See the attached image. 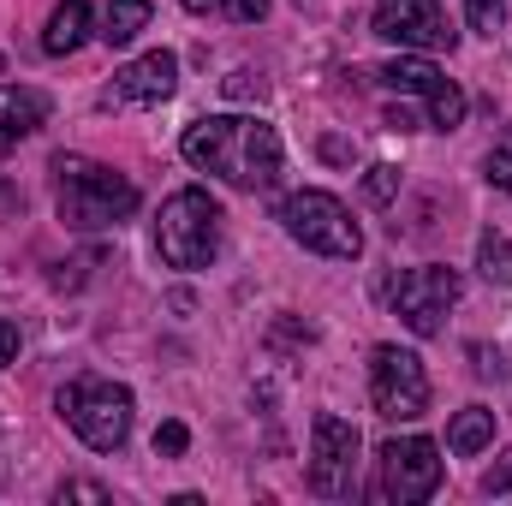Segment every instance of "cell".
Instances as JSON below:
<instances>
[{"mask_svg":"<svg viewBox=\"0 0 512 506\" xmlns=\"http://www.w3.org/2000/svg\"><path fill=\"white\" fill-rule=\"evenodd\" d=\"M185 161L197 173H215L233 191H268L280 179V131L251 114H209L185 126Z\"/></svg>","mask_w":512,"mask_h":506,"instance_id":"obj_1","label":"cell"},{"mask_svg":"<svg viewBox=\"0 0 512 506\" xmlns=\"http://www.w3.org/2000/svg\"><path fill=\"white\" fill-rule=\"evenodd\" d=\"M54 209L72 233H108L137 215V185L90 155H54Z\"/></svg>","mask_w":512,"mask_h":506,"instance_id":"obj_2","label":"cell"},{"mask_svg":"<svg viewBox=\"0 0 512 506\" xmlns=\"http://www.w3.org/2000/svg\"><path fill=\"white\" fill-rule=\"evenodd\" d=\"M221 203L203 191V185H185L161 203L155 215V251L167 268H209L221 251Z\"/></svg>","mask_w":512,"mask_h":506,"instance_id":"obj_3","label":"cell"},{"mask_svg":"<svg viewBox=\"0 0 512 506\" xmlns=\"http://www.w3.org/2000/svg\"><path fill=\"white\" fill-rule=\"evenodd\" d=\"M274 221L286 227V239H298L316 256H334V262L364 256V227L352 221V209L334 191H292V197L274 203Z\"/></svg>","mask_w":512,"mask_h":506,"instance_id":"obj_4","label":"cell"},{"mask_svg":"<svg viewBox=\"0 0 512 506\" xmlns=\"http://www.w3.org/2000/svg\"><path fill=\"white\" fill-rule=\"evenodd\" d=\"M54 411L66 417V429L84 441V447H96V453H120L131 435V387L108 376H78L60 387V399H54Z\"/></svg>","mask_w":512,"mask_h":506,"instance_id":"obj_5","label":"cell"},{"mask_svg":"<svg viewBox=\"0 0 512 506\" xmlns=\"http://www.w3.org/2000/svg\"><path fill=\"white\" fill-rule=\"evenodd\" d=\"M459 292H465V280H459L453 268H441V262H429V268H405V274H387L382 280L387 310H393L417 340L441 334V322H447V310L459 304Z\"/></svg>","mask_w":512,"mask_h":506,"instance_id":"obj_6","label":"cell"},{"mask_svg":"<svg viewBox=\"0 0 512 506\" xmlns=\"http://www.w3.org/2000/svg\"><path fill=\"white\" fill-rule=\"evenodd\" d=\"M441 489V447L429 435H393L376 453V495L393 506H417Z\"/></svg>","mask_w":512,"mask_h":506,"instance_id":"obj_7","label":"cell"},{"mask_svg":"<svg viewBox=\"0 0 512 506\" xmlns=\"http://www.w3.org/2000/svg\"><path fill=\"white\" fill-rule=\"evenodd\" d=\"M370 405L387 423H417L429 411V370L405 346H376L370 352Z\"/></svg>","mask_w":512,"mask_h":506,"instance_id":"obj_8","label":"cell"},{"mask_svg":"<svg viewBox=\"0 0 512 506\" xmlns=\"http://www.w3.org/2000/svg\"><path fill=\"white\" fill-rule=\"evenodd\" d=\"M358 447L364 441H358V429L346 417L316 411V423H310V465H304L310 495H322V501L352 495V483H358Z\"/></svg>","mask_w":512,"mask_h":506,"instance_id":"obj_9","label":"cell"},{"mask_svg":"<svg viewBox=\"0 0 512 506\" xmlns=\"http://www.w3.org/2000/svg\"><path fill=\"white\" fill-rule=\"evenodd\" d=\"M376 84L399 90V96H423L429 131H459L465 126V90H459L441 66H429L423 54H399V60L376 66Z\"/></svg>","mask_w":512,"mask_h":506,"instance_id":"obj_10","label":"cell"},{"mask_svg":"<svg viewBox=\"0 0 512 506\" xmlns=\"http://www.w3.org/2000/svg\"><path fill=\"white\" fill-rule=\"evenodd\" d=\"M370 30H376L382 42L411 48V54H441V48L459 42V30L447 24V12H441L435 0H376Z\"/></svg>","mask_w":512,"mask_h":506,"instance_id":"obj_11","label":"cell"},{"mask_svg":"<svg viewBox=\"0 0 512 506\" xmlns=\"http://www.w3.org/2000/svg\"><path fill=\"white\" fill-rule=\"evenodd\" d=\"M173 90H179V60L167 48H149L114 72V84L102 90V108H149V102H167Z\"/></svg>","mask_w":512,"mask_h":506,"instance_id":"obj_12","label":"cell"},{"mask_svg":"<svg viewBox=\"0 0 512 506\" xmlns=\"http://www.w3.org/2000/svg\"><path fill=\"white\" fill-rule=\"evenodd\" d=\"M48 120V96L30 84H0V155H12L30 131Z\"/></svg>","mask_w":512,"mask_h":506,"instance_id":"obj_13","label":"cell"},{"mask_svg":"<svg viewBox=\"0 0 512 506\" xmlns=\"http://www.w3.org/2000/svg\"><path fill=\"white\" fill-rule=\"evenodd\" d=\"M90 42V0H60L48 30H42V48L48 54H78Z\"/></svg>","mask_w":512,"mask_h":506,"instance_id":"obj_14","label":"cell"},{"mask_svg":"<svg viewBox=\"0 0 512 506\" xmlns=\"http://www.w3.org/2000/svg\"><path fill=\"white\" fill-rule=\"evenodd\" d=\"M489 441H495V411H489V405H465V411L447 423V447H453L459 459H477Z\"/></svg>","mask_w":512,"mask_h":506,"instance_id":"obj_15","label":"cell"},{"mask_svg":"<svg viewBox=\"0 0 512 506\" xmlns=\"http://www.w3.org/2000/svg\"><path fill=\"white\" fill-rule=\"evenodd\" d=\"M149 24V0H108V18H102V42L108 48H131Z\"/></svg>","mask_w":512,"mask_h":506,"instance_id":"obj_16","label":"cell"},{"mask_svg":"<svg viewBox=\"0 0 512 506\" xmlns=\"http://www.w3.org/2000/svg\"><path fill=\"white\" fill-rule=\"evenodd\" d=\"M477 268H483V280H495V286H512V239L507 233H483L477 239Z\"/></svg>","mask_w":512,"mask_h":506,"instance_id":"obj_17","label":"cell"},{"mask_svg":"<svg viewBox=\"0 0 512 506\" xmlns=\"http://www.w3.org/2000/svg\"><path fill=\"white\" fill-rule=\"evenodd\" d=\"M191 12H215V18H233V24H262L268 18V0H185Z\"/></svg>","mask_w":512,"mask_h":506,"instance_id":"obj_18","label":"cell"},{"mask_svg":"<svg viewBox=\"0 0 512 506\" xmlns=\"http://www.w3.org/2000/svg\"><path fill=\"white\" fill-rule=\"evenodd\" d=\"M501 12H507V0H465V18H471V30L477 36H501Z\"/></svg>","mask_w":512,"mask_h":506,"instance_id":"obj_19","label":"cell"},{"mask_svg":"<svg viewBox=\"0 0 512 506\" xmlns=\"http://www.w3.org/2000/svg\"><path fill=\"white\" fill-rule=\"evenodd\" d=\"M364 197L370 203H393L399 197V167H370L364 173Z\"/></svg>","mask_w":512,"mask_h":506,"instance_id":"obj_20","label":"cell"},{"mask_svg":"<svg viewBox=\"0 0 512 506\" xmlns=\"http://www.w3.org/2000/svg\"><path fill=\"white\" fill-rule=\"evenodd\" d=\"M185 447H191V429H185V423H161V429H155V453H161V459H179Z\"/></svg>","mask_w":512,"mask_h":506,"instance_id":"obj_21","label":"cell"},{"mask_svg":"<svg viewBox=\"0 0 512 506\" xmlns=\"http://www.w3.org/2000/svg\"><path fill=\"white\" fill-rule=\"evenodd\" d=\"M483 179H489L495 191H512V149H489V155H483Z\"/></svg>","mask_w":512,"mask_h":506,"instance_id":"obj_22","label":"cell"},{"mask_svg":"<svg viewBox=\"0 0 512 506\" xmlns=\"http://www.w3.org/2000/svg\"><path fill=\"white\" fill-rule=\"evenodd\" d=\"M471 358H477V376H507L512 381V358L501 346H471Z\"/></svg>","mask_w":512,"mask_h":506,"instance_id":"obj_23","label":"cell"},{"mask_svg":"<svg viewBox=\"0 0 512 506\" xmlns=\"http://www.w3.org/2000/svg\"><path fill=\"white\" fill-rule=\"evenodd\" d=\"M483 495H512V447L483 471Z\"/></svg>","mask_w":512,"mask_h":506,"instance_id":"obj_24","label":"cell"},{"mask_svg":"<svg viewBox=\"0 0 512 506\" xmlns=\"http://www.w3.org/2000/svg\"><path fill=\"white\" fill-rule=\"evenodd\" d=\"M54 495H60V501H96V506H108V501H114V495H108L102 483H60Z\"/></svg>","mask_w":512,"mask_h":506,"instance_id":"obj_25","label":"cell"},{"mask_svg":"<svg viewBox=\"0 0 512 506\" xmlns=\"http://www.w3.org/2000/svg\"><path fill=\"white\" fill-rule=\"evenodd\" d=\"M18 346H24V334H18V322H6V316H0V370H6L12 358H18Z\"/></svg>","mask_w":512,"mask_h":506,"instance_id":"obj_26","label":"cell"},{"mask_svg":"<svg viewBox=\"0 0 512 506\" xmlns=\"http://www.w3.org/2000/svg\"><path fill=\"white\" fill-rule=\"evenodd\" d=\"M227 96H239V102H245V96H262V78H256V72H233V78H227Z\"/></svg>","mask_w":512,"mask_h":506,"instance_id":"obj_27","label":"cell"},{"mask_svg":"<svg viewBox=\"0 0 512 506\" xmlns=\"http://www.w3.org/2000/svg\"><path fill=\"white\" fill-rule=\"evenodd\" d=\"M423 120L411 114V108H387V131H417Z\"/></svg>","mask_w":512,"mask_h":506,"instance_id":"obj_28","label":"cell"}]
</instances>
